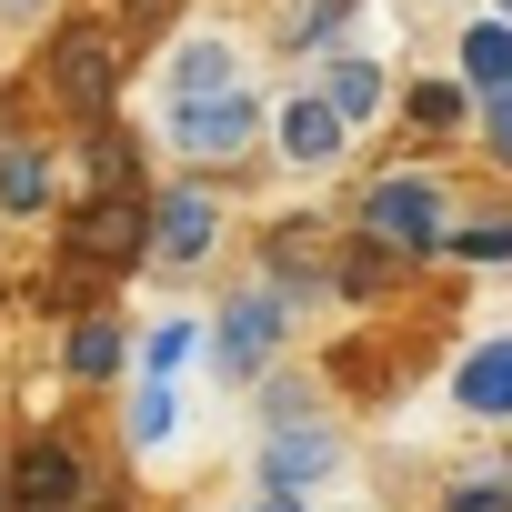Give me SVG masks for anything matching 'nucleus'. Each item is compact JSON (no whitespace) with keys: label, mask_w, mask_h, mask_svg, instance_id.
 <instances>
[{"label":"nucleus","mask_w":512,"mask_h":512,"mask_svg":"<svg viewBox=\"0 0 512 512\" xmlns=\"http://www.w3.org/2000/svg\"><path fill=\"white\" fill-rule=\"evenodd\" d=\"M352 231H362V241H382V251H402V262H432V251L452 241V201H442V181H432V171H392V181H372V191H362Z\"/></svg>","instance_id":"nucleus-1"},{"label":"nucleus","mask_w":512,"mask_h":512,"mask_svg":"<svg viewBox=\"0 0 512 512\" xmlns=\"http://www.w3.org/2000/svg\"><path fill=\"white\" fill-rule=\"evenodd\" d=\"M282 342H292V292H241V302H221L211 352H221V372H231V382H262Z\"/></svg>","instance_id":"nucleus-2"},{"label":"nucleus","mask_w":512,"mask_h":512,"mask_svg":"<svg viewBox=\"0 0 512 512\" xmlns=\"http://www.w3.org/2000/svg\"><path fill=\"white\" fill-rule=\"evenodd\" d=\"M71 251H81L91 272L141 262V251H151V201H131V181H111L101 201H81V211H71Z\"/></svg>","instance_id":"nucleus-3"},{"label":"nucleus","mask_w":512,"mask_h":512,"mask_svg":"<svg viewBox=\"0 0 512 512\" xmlns=\"http://www.w3.org/2000/svg\"><path fill=\"white\" fill-rule=\"evenodd\" d=\"M171 141H181L191 161H241L251 141H262V111H251L241 91H211V101H181V111H171Z\"/></svg>","instance_id":"nucleus-4"},{"label":"nucleus","mask_w":512,"mask_h":512,"mask_svg":"<svg viewBox=\"0 0 512 512\" xmlns=\"http://www.w3.org/2000/svg\"><path fill=\"white\" fill-rule=\"evenodd\" d=\"M111 81H121V71H111V31H101V21H71V31L51 41V91H61L71 111H111Z\"/></svg>","instance_id":"nucleus-5"},{"label":"nucleus","mask_w":512,"mask_h":512,"mask_svg":"<svg viewBox=\"0 0 512 512\" xmlns=\"http://www.w3.org/2000/svg\"><path fill=\"white\" fill-rule=\"evenodd\" d=\"M71 502H81V452L61 432L21 442L11 452V512H71Z\"/></svg>","instance_id":"nucleus-6"},{"label":"nucleus","mask_w":512,"mask_h":512,"mask_svg":"<svg viewBox=\"0 0 512 512\" xmlns=\"http://www.w3.org/2000/svg\"><path fill=\"white\" fill-rule=\"evenodd\" d=\"M211 241H221V201L211 191H161L151 201V262H211Z\"/></svg>","instance_id":"nucleus-7"},{"label":"nucleus","mask_w":512,"mask_h":512,"mask_svg":"<svg viewBox=\"0 0 512 512\" xmlns=\"http://www.w3.org/2000/svg\"><path fill=\"white\" fill-rule=\"evenodd\" d=\"M332 462H342V442H332L322 422H292V432L262 442V492H312Z\"/></svg>","instance_id":"nucleus-8"},{"label":"nucleus","mask_w":512,"mask_h":512,"mask_svg":"<svg viewBox=\"0 0 512 512\" xmlns=\"http://www.w3.org/2000/svg\"><path fill=\"white\" fill-rule=\"evenodd\" d=\"M452 402H462L472 422H512V332L462 352V372H452Z\"/></svg>","instance_id":"nucleus-9"},{"label":"nucleus","mask_w":512,"mask_h":512,"mask_svg":"<svg viewBox=\"0 0 512 512\" xmlns=\"http://www.w3.org/2000/svg\"><path fill=\"white\" fill-rule=\"evenodd\" d=\"M342 141H352V121H342L322 91L282 111V161H302V171H332V161H342Z\"/></svg>","instance_id":"nucleus-10"},{"label":"nucleus","mask_w":512,"mask_h":512,"mask_svg":"<svg viewBox=\"0 0 512 512\" xmlns=\"http://www.w3.org/2000/svg\"><path fill=\"white\" fill-rule=\"evenodd\" d=\"M121 362H131V332H121L111 312H81V322H71V382H111Z\"/></svg>","instance_id":"nucleus-11"},{"label":"nucleus","mask_w":512,"mask_h":512,"mask_svg":"<svg viewBox=\"0 0 512 512\" xmlns=\"http://www.w3.org/2000/svg\"><path fill=\"white\" fill-rule=\"evenodd\" d=\"M322 101H332V111H342V121L362 131V121L382 111V61H362V51H342V61L322 71Z\"/></svg>","instance_id":"nucleus-12"},{"label":"nucleus","mask_w":512,"mask_h":512,"mask_svg":"<svg viewBox=\"0 0 512 512\" xmlns=\"http://www.w3.org/2000/svg\"><path fill=\"white\" fill-rule=\"evenodd\" d=\"M322 221H282L272 241H262V272H272V292H292V282H312L322 272V241H312Z\"/></svg>","instance_id":"nucleus-13"},{"label":"nucleus","mask_w":512,"mask_h":512,"mask_svg":"<svg viewBox=\"0 0 512 512\" xmlns=\"http://www.w3.org/2000/svg\"><path fill=\"white\" fill-rule=\"evenodd\" d=\"M211 91H231V41H191L171 61V111L181 101H211Z\"/></svg>","instance_id":"nucleus-14"},{"label":"nucleus","mask_w":512,"mask_h":512,"mask_svg":"<svg viewBox=\"0 0 512 512\" xmlns=\"http://www.w3.org/2000/svg\"><path fill=\"white\" fill-rule=\"evenodd\" d=\"M462 71H472V91H512V21H482V31H462Z\"/></svg>","instance_id":"nucleus-15"},{"label":"nucleus","mask_w":512,"mask_h":512,"mask_svg":"<svg viewBox=\"0 0 512 512\" xmlns=\"http://www.w3.org/2000/svg\"><path fill=\"white\" fill-rule=\"evenodd\" d=\"M0 211H51V161L0 141Z\"/></svg>","instance_id":"nucleus-16"},{"label":"nucleus","mask_w":512,"mask_h":512,"mask_svg":"<svg viewBox=\"0 0 512 512\" xmlns=\"http://www.w3.org/2000/svg\"><path fill=\"white\" fill-rule=\"evenodd\" d=\"M171 422H181V382L141 372V392H131V442L151 452V442H171Z\"/></svg>","instance_id":"nucleus-17"},{"label":"nucleus","mask_w":512,"mask_h":512,"mask_svg":"<svg viewBox=\"0 0 512 512\" xmlns=\"http://www.w3.org/2000/svg\"><path fill=\"white\" fill-rule=\"evenodd\" d=\"M392 272H402V251H382V241H352L342 262H332V292H352V302H372V292H382Z\"/></svg>","instance_id":"nucleus-18"},{"label":"nucleus","mask_w":512,"mask_h":512,"mask_svg":"<svg viewBox=\"0 0 512 512\" xmlns=\"http://www.w3.org/2000/svg\"><path fill=\"white\" fill-rule=\"evenodd\" d=\"M211 342H201V322H161L151 342H141V372H161V382H181V362H201Z\"/></svg>","instance_id":"nucleus-19"},{"label":"nucleus","mask_w":512,"mask_h":512,"mask_svg":"<svg viewBox=\"0 0 512 512\" xmlns=\"http://www.w3.org/2000/svg\"><path fill=\"white\" fill-rule=\"evenodd\" d=\"M442 251H452V262H512V211H492V221H472V231H452Z\"/></svg>","instance_id":"nucleus-20"},{"label":"nucleus","mask_w":512,"mask_h":512,"mask_svg":"<svg viewBox=\"0 0 512 512\" xmlns=\"http://www.w3.org/2000/svg\"><path fill=\"white\" fill-rule=\"evenodd\" d=\"M442 512H512V472H462L442 492Z\"/></svg>","instance_id":"nucleus-21"},{"label":"nucleus","mask_w":512,"mask_h":512,"mask_svg":"<svg viewBox=\"0 0 512 512\" xmlns=\"http://www.w3.org/2000/svg\"><path fill=\"white\" fill-rule=\"evenodd\" d=\"M462 111H472V101H462V81H422V91H412V121H422V131H452Z\"/></svg>","instance_id":"nucleus-22"},{"label":"nucleus","mask_w":512,"mask_h":512,"mask_svg":"<svg viewBox=\"0 0 512 512\" xmlns=\"http://www.w3.org/2000/svg\"><path fill=\"white\" fill-rule=\"evenodd\" d=\"M492 151H512V91L492 101Z\"/></svg>","instance_id":"nucleus-23"},{"label":"nucleus","mask_w":512,"mask_h":512,"mask_svg":"<svg viewBox=\"0 0 512 512\" xmlns=\"http://www.w3.org/2000/svg\"><path fill=\"white\" fill-rule=\"evenodd\" d=\"M251 512H302V492H262V502H251Z\"/></svg>","instance_id":"nucleus-24"},{"label":"nucleus","mask_w":512,"mask_h":512,"mask_svg":"<svg viewBox=\"0 0 512 512\" xmlns=\"http://www.w3.org/2000/svg\"><path fill=\"white\" fill-rule=\"evenodd\" d=\"M11 11H31V0H11Z\"/></svg>","instance_id":"nucleus-25"},{"label":"nucleus","mask_w":512,"mask_h":512,"mask_svg":"<svg viewBox=\"0 0 512 512\" xmlns=\"http://www.w3.org/2000/svg\"><path fill=\"white\" fill-rule=\"evenodd\" d=\"M502 21H512V0H502Z\"/></svg>","instance_id":"nucleus-26"},{"label":"nucleus","mask_w":512,"mask_h":512,"mask_svg":"<svg viewBox=\"0 0 512 512\" xmlns=\"http://www.w3.org/2000/svg\"><path fill=\"white\" fill-rule=\"evenodd\" d=\"M0 492H11V482H0Z\"/></svg>","instance_id":"nucleus-27"}]
</instances>
